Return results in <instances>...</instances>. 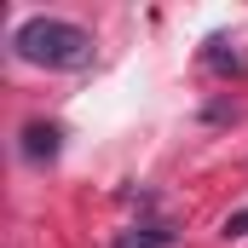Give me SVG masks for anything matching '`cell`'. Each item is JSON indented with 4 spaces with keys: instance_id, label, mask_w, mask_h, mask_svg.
Returning a JSON list of instances; mask_svg holds the SVG:
<instances>
[{
    "instance_id": "cell-4",
    "label": "cell",
    "mask_w": 248,
    "mask_h": 248,
    "mask_svg": "<svg viewBox=\"0 0 248 248\" xmlns=\"http://www.w3.org/2000/svg\"><path fill=\"white\" fill-rule=\"evenodd\" d=\"M208 63H214L219 75H243V69H248V58H243V52H225V41H219V35L208 41Z\"/></svg>"
},
{
    "instance_id": "cell-5",
    "label": "cell",
    "mask_w": 248,
    "mask_h": 248,
    "mask_svg": "<svg viewBox=\"0 0 248 248\" xmlns=\"http://www.w3.org/2000/svg\"><path fill=\"white\" fill-rule=\"evenodd\" d=\"M225 237H248V208H237V214L225 219Z\"/></svg>"
},
{
    "instance_id": "cell-3",
    "label": "cell",
    "mask_w": 248,
    "mask_h": 248,
    "mask_svg": "<svg viewBox=\"0 0 248 248\" xmlns=\"http://www.w3.org/2000/svg\"><path fill=\"white\" fill-rule=\"evenodd\" d=\"M179 237L168 231V225H133V231H116V243L110 248H173Z\"/></svg>"
},
{
    "instance_id": "cell-1",
    "label": "cell",
    "mask_w": 248,
    "mask_h": 248,
    "mask_svg": "<svg viewBox=\"0 0 248 248\" xmlns=\"http://www.w3.org/2000/svg\"><path fill=\"white\" fill-rule=\"evenodd\" d=\"M12 52L41 69H81L93 58V35L69 17H23L12 29Z\"/></svg>"
},
{
    "instance_id": "cell-2",
    "label": "cell",
    "mask_w": 248,
    "mask_h": 248,
    "mask_svg": "<svg viewBox=\"0 0 248 248\" xmlns=\"http://www.w3.org/2000/svg\"><path fill=\"white\" fill-rule=\"evenodd\" d=\"M17 150H23V162H35V168L58 162V150H63V127H58V122H29L23 133H17Z\"/></svg>"
}]
</instances>
